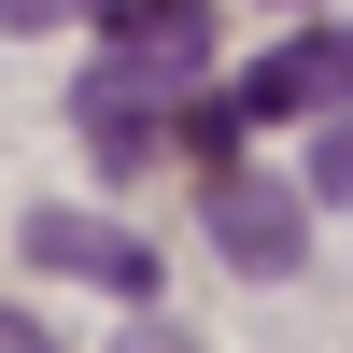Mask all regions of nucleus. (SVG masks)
<instances>
[{"label":"nucleus","instance_id":"20e7f679","mask_svg":"<svg viewBox=\"0 0 353 353\" xmlns=\"http://www.w3.org/2000/svg\"><path fill=\"white\" fill-rule=\"evenodd\" d=\"M156 99H170V71H141V57H113V71H85V141H99V156L113 170H128V156H156Z\"/></svg>","mask_w":353,"mask_h":353},{"label":"nucleus","instance_id":"7ed1b4c3","mask_svg":"<svg viewBox=\"0 0 353 353\" xmlns=\"http://www.w3.org/2000/svg\"><path fill=\"white\" fill-rule=\"evenodd\" d=\"M212 241H226V269H254V283H283L311 254V226H297V184H254L241 156L212 170Z\"/></svg>","mask_w":353,"mask_h":353},{"label":"nucleus","instance_id":"f03ea898","mask_svg":"<svg viewBox=\"0 0 353 353\" xmlns=\"http://www.w3.org/2000/svg\"><path fill=\"white\" fill-rule=\"evenodd\" d=\"M14 241H28V269H57V283H99V297H156V241H128V226H99V212H28Z\"/></svg>","mask_w":353,"mask_h":353},{"label":"nucleus","instance_id":"423d86ee","mask_svg":"<svg viewBox=\"0 0 353 353\" xmlns=\"http://www.w3.org/2000/svg\"><path fill=\"white\" fill-rule=\"evenodd\" d=\"M311 198H353V113L325 128V156H311Z\"/></svg>","mask_w":353,"mask_h":353},{"label":"nucleus","instance_id":"6e6552de","mask_svg":"<svg viewBox=\"0 0 353 353\" xmlns=\"http://www.w3.org/2000/svg\"><path fill=\"white\" fill-rule=\"evenodd\" d=\"M43 14H57V0H0V28H43Z\"/></svg>","mask_w":353,"mask_h":353},{"label":"nucleus","instance_id":"f257e3e1","mask_svg":"<svg viewBox=\"0 0 353 353\" xmlns=\"http://www.w3.org/2000/svg\"><path fill=\"white\" fill-rule=\"evenodd\" d=\"M325 99H353V28H297V43L254 57L212 113H226V128H269V113H325Z\"/></svg>","mask_w":353,"mask_h":353},{"label":"nucleus","instance_id":"0eeeda50","mask_svg":"<svg viewBox=\"0 0 353 353\" xmlns=\"http://www.w3.org/2000/svg\"><path fill=\"white\" fill-rule=\"evenodd\" d=\"M0 353H71V339H57L43 311H0Z\"/></svg>","mask_w":353,"mask_h":353},{"label":"nucleus","instance_id":"39448f33","mask_svg":"<svg viewBox=\"0 0 353 353\" xmlns=\"http://www.w3.org/2000/svg\"><path fill=\"white\" fill-rule=\"evenodd\" d=\"M99 28H113V57H141V71H170V85L212 57V14H198V0H99Z\"/></svg>","mask_w":353,"mask_h":353}]
</instances>
